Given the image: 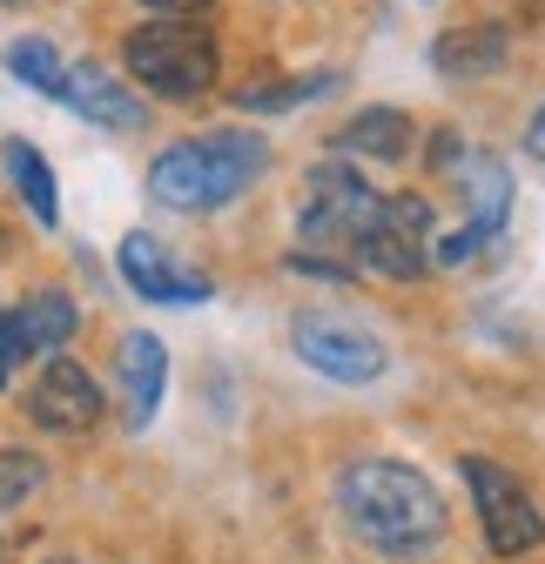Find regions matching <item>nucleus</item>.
Here are the masks:
<instances>
[{"label":"nucleus","instance_id":"6e6552de","mask_svg":"<svg viewBox=\"0 0 545 564\" xmlns=\"http://www.w3.org/2000/svg\"><path fill=\"white\" fill-rule=\"evenodd\" d=\"M28 416L41 423V431H54V437H82V431L101 423V390H95V377L75 357H47V370L28 390Z\"/></svg>","mask_w":545,"mask_h":564},{"label":"nucleus","instance_id":"7ed1b4c3","mask_svg":"<svg viewBox=\"0 0 545 564\" xmlns=\"http://www.w3.org/2000/svg\"><path fill=\"white\" fill-rule=\"evenodd\" d=\"M121 61H128V75L142 82L149 95L162 101H195V95H210L216 88V34L210 28H195V21H149V28H135L121 41Z\"/></svg>","mask_w":545,"mask_h":564},{"label":"nucleus","instance_id":"2eb2a0df","mask_svg":"<svg viewBox=\"0 0 545 564\" xmlns=\"http://www.w3.org/2000/svg\"><path fill=\"white\" fill-rule=\"evenodd\" d=\"M336 149H344V155H377V162H397L404 149H412V115H397V108H364L357 121L336 128Z\"/></svg>","mask_w":545,"mask_h":564},{"label":"nucleus","instance_id":"a211bd4d","mask_svg":"<svg viewBox=\"0 0 545 564\" xmlns=\"http://www.w3.org/2000/svg\"><path fill=\"white\" fill-rule=\"evenodd\" d=\"M330 88H336V75H310V82H290V88H243V95H236V108H256V115H269V108L317 101V95H330Z\"/></svg>","mask_w":545,"mask_h":564},{"label":"nucleus","instance_id":"f3484780","mask_svg":"<svg viewBox=\"0 0 545 564\" xmlns=\"http://www.w3.org/2000/svg\"><path fill=\"white\" fill-rule=\"evenodd\" d=\"M8 75L61 101V75H67V67H61V54H54L47 41H14V47H8Z\"/></svg>","mask_w":545,"mask_h":564},{"label":"nucleus","instance_id":"f257e3e1","mask_svg":"<svg viewBox=\"0 0 545 564\" xmlns=\"http://www.w3.org/2000/svg\"><path fill=\"white\" fill-rule=\"evenodd\" d=\"M336 511H344V524L377 544V551H431L445 538V498L438 484L412 464H391V457H357L344 464V477H336Z\"/></svg>","mask_w":545,"mask_h":564},{"label":"nucleus","instance_id":"dca6fc26","mask_svg":"<svg viewBox=\"0 0 545 564\" xmlns=\"http://www.w3.org/2000/svg\"><path fill=\"white\" fill-rule=\"evenodd\" d=\"M0 162H8V175H14V188H21V202L34 208V223H41V229H54V223H61V202H54V169L41 162V149H28V141H8V149H0Z\"/></svg>","mask_w":545,"mask_h":564},{"label":"nucleus","instance_id":"1a4fd4ad","mask_svg":"<svg viewBox=\"0 0 545 564\" xmlns=\"http://www.w3.org/2000/svg\"><path fill=\"white\" fill-rule=\"evenodd\" d=\"M115 269H121V282L135 296H149V303H210V275H195V269H182L156 236H121V249H115Z\"/></svg>","mask_w":545,"mask_h":564},{"label":"nucleus","instance_id":"4be33fe9","mask_svg":"<svg viewBox=\"0 0 545 564\" xmlns=\"http://www.w3.org/2000/svg\"><path fill=\"white\" fill-rule=\"evenodd\" d=\"M525 149H532V155H538V162H545V108H538V115H532V134H525Z\"/></svg>","mask_w":545,"mask_h":564},{"label":"nucleus","instance_id":"f8f14e48","mask_svg":"<svg viewBox=\"0 0 545 564\" xmlns=\"http://www.w3.org/2000/svg\"><path fill=\"white\" fill-rule=\"evenodd\" d=\"M82 310L67 303L61 290H34L8 323H0V343H8V364L21 357H54V349H67V336H75Z\"/></svg>","mask_w":545,"mask_h":564},{"label":"nucleus","instance_id":"9d476101","mask_svg":"<svg viewBox=\"0 0 545 564\" xmlns=\"http://www.w3.org/2000/svg\"><path fill=\"white\" fill-rule=\"evenodd\" d=\"M115 390H121V423H128V431H149L156 410H162V390H169V349H162V336L128 329L115 343Z\"/></svg>","mask_w":545,"mask_h":564},{"label":"nucleus","instance_id":"4468645a","mask_svg":"<svg viewBox=\"0 0 545 564\" xmlns=\"http://www.w3.org/2000/svg\"><path fill=\"white\" fill-rule=\"evenodd\" d=\"M505 54H512L505 28L485 21V28H458V34H445L431 61H438V75H451V82H479V75H492V67H505Z\"/></svg>","mask_w":545,"mask_h":564},{"label":"nucleus","instance_id":"aec40b11","mask_svg":"<svg viewBox=\"0 0 545 564\" xmlns=\"http://www.w3.org/2000/svg\"><path fill=\"white\" fill-rule=\"evenodd\" d=\"M34 484H41V464H34L28 451H8V457H0V505H14V498H28Z\"/></svg>","mask_w":545,"mask_h":564},{"label":"nucleus","instance_id":"6ab92c4d","mask_svg":"<svg viewBox=\"0 0 545 564\" xmlns=\"http://www.w3.org/2000/svg\"><path fill=\"white\" fill-rule=\"evenodd\" d=\"M485 242H492V229H451L445 242H431V262H445V269H458V262H479L485 256Z\"/></svg>","mask_w":545,"mask_h":564},{"label":"nucleus","instance_id":"9b49d317","mask_svg":"<svg viewBox=\"0 0 545 564\" xmlns=\"http://www.w3.org/2000/svg\"><path fill=\"white\" fill-rule=\"evenodd\" d=\"M438 169H458V195H464V223L471 229H505V208H512V182H505V162L492 155H471L458 149V134L438 141Z\"/></svg>","mask_w":545,"mask_h":564},{"label":"nucleus","instance_id":"f03ea898","mask_svg":"<svg viewBox=\"0 0 545 564\" xmlns=\"http://www.w3.org/2000/svg\"><path fill=\"white\" fill-rule=\"evenodd\" d=\"M263 169H269L263 134L216 128V134L162 149L156 169H149V195L162 208H175V216H210V208H229L236 195H249V182H263Z\"/></svg>","mask_w":545,"mask_h":564},{"label":"nucleus","instance_id":"ddd939ff","mask_svg":"<svg viewBox=\"0 0 545 564\" xmlns=\"http://www.w3.org/2000/svg\"><path fill=\"white\" fill-rule=\"evenodd\" d=\"M61 101L75 108V115H88L95 128H115V134H128V128H142V101L128 95V82H115V75H101V67H67L61 75Z\"/></svg>","mask_w":545,"mask_h":564},{"label":"nucleus","instance_id":"412c9836","mask_svg":"<svg viewBox=\"0 0 545 564\" xmlns=\"http://www.w3.org/2000/svg\"><path fill=\"white\" fill-rule=\"evenodd\" d=\"M142 8H156V14H169V21H182V14H195V8H210V0H142Z\"/></svg>","mask_w":545,"mask_h":564},{"label":"nucleus","instance_id":"39448f33","mask_svg":"<svg viewBox=\"0 0 545 564\" xmlns=\"http://www.w3.org/2000/svg\"><path fill=\"white\" fill-rule=\"evenodd\" d=\"M357 256L397 282H412L431 269V208L425 195H377V216L357 236Z\"/></svg>","mask_w":545,"mask_h":564},{"label":"nucleus","instance_id":"0eeeda50","mask_svg":"<svg viewBox=\"0 0 545 564\" xmlns=\"http://www.w3.org/2000/svg\"><path fill=\"white\" fill-rule=\"evenodd\" d=\"M290 343H297V357L310 370H323L330 383H371V377H384V343L371 329H357L351 316L310 310V316L290 323Z\"/></svg>","mask_w":545,"mask_h":564},{"label":"nucleus","instance_id":"20e7f679","mask_svg":"<svg viewBox=\"0 0 545 564\" xmlns=\"http://www.w3.org/2000/svg\"><path fill=\"white\" fill-rule=\"evenodd\" d=\"M377 216V188L351 169V162H323L310 175V202L297 216V236L317 242V249H357L364 223Z\"/></svg>","mask_w":545,"mask_h":564},{"label":"nucleus","instance_id":"5701e85b","mask_svg":"<svg viewBox=\"0 0 545 564\" xmlns=\"http://www.w3.org/2000/svg\"><path fill=\"white\" fill-rule=\"evenodd\" d=\"M8 370H14V364H8V343H0V390H8Z\"/></svg>","mask_w":545,"mask_h":564},{"label":"nucleus","instance_id":"423d86ee","mask_svg":"<svg viewBox=\"0 0 545 564\" xmlns=\"http://www.w3.org/2000/svg\"><path fill=\"white\" fill-rule=\"evenodd\" d=\"M464 484H471V498H479V524H485V544L499 557H525L545 538V518L525 498V484L505 477L492 457H464Z\"/></svg>","mask_w":545,"mask_h":564}]
</instances>
